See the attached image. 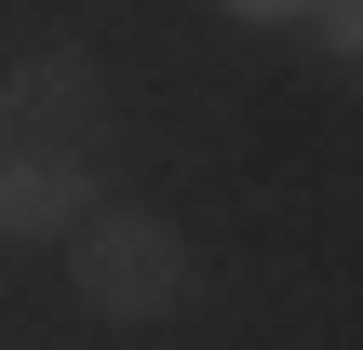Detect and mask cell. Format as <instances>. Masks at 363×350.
<instances>
[{"mask_svg": "<svg viewBox=\"0 0 363 350\" xmlns=\"http://www.w3.org/2000/svg\"><path fill=\"white\" fill-rule=\"evenodd\" d=\"M108 67L81 54V40H40V54H13L0 67V121H40V135H108Z\"/></svg>", "mask_w": 363, "mask_h": 350, "instance_id": "obj_3", "label": "cell"}, {"mask_svg": "<svg viewBox=\"0 0 363 350\" xmlns=\"http://www.w3.org/2000/svg\"><path fill=\"white\" fill-rule=\"evenodd\" d=\"M296 27H310V40H323V67H363V0H310V13H296Z\"/></svg>", "mask_w": 363, "mask_h": 350, "instance_id": "obj_4", "label": "cell"}, {"mask_svg": "<svg viewBox=\"0 0 363 350\" xmlns=\"http://www.w3.org/2000/svg\"><path fill=\"white\" fill-rule=\"evenodd\" d=\"M54 256H67V283H81L94 324H162V310H189V283H202L189 229L148 216V202H81Z\"/></svg>", "mask_w": 363, "mask_h": 350, "instance_id": "obj_1", "label": "cell"}, {"mask_svg": "<svg viewBox=\"0 0 363 350\" xmlns=\"http://www.w3.org/2000/svg\"><path fill=\"white\" fill-rule=\"evenodd\" d=\"M81 202H108V135L0 121V243H67Z\"/></svg>", "mask_w": 363, "mask_h": 350, "instance_id": "obj_2", "label": "cell"}, {"mask_svg": "<svg viewBox=\"0 0 363 350\" xmlns=\"http://www.w3.org/2000/svg\"><path fill=\"white\" fill-rule=\"evenodd\" d=\"M216 13H242V27H296L310 0H216Z\"/></svg>", "mask_w": 363, "mask_h": 350, "instance_id": "obj_5", "label": "cell"}]
</instances>
